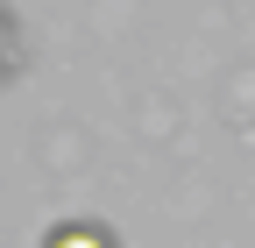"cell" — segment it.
Returning <instances> with one entry per match:
<instances>
[{"instance_id":"obj_1","label":"cell","mask_w":255,"mask_h":248,"mask_svg":"<svg viewBox=\"0 0 255 248\" xmlns=\"http://www.w3.org/2000/svg\"><path fill=\"white\" fill-rule=\"evenodd\" d=\"M50 248H114V241H107L100 227H57V234H50Z\"/></svg>"}]
</instances>
